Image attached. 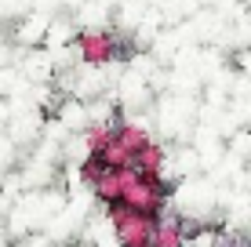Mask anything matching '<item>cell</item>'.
I'll list each match as a JSON object with an SVG mask.
<instances>
[{
  "label": "cell",
  "instance_id": "6da1fadb",
  "mask_svg": "<svg viewBox=\"0 0 251 247\" xmlns=\"http://www.w3.org/2000/svg\"><path fill=\"white\" fill-rule=\"evenodd\" d=\"M76 47H80V58L88 66H106L117 58V37L106 29H91V33H80V40H76Z\"/></svg>",
  "mask_w": 251,
  "mask_h": 247
}]
</instances>
